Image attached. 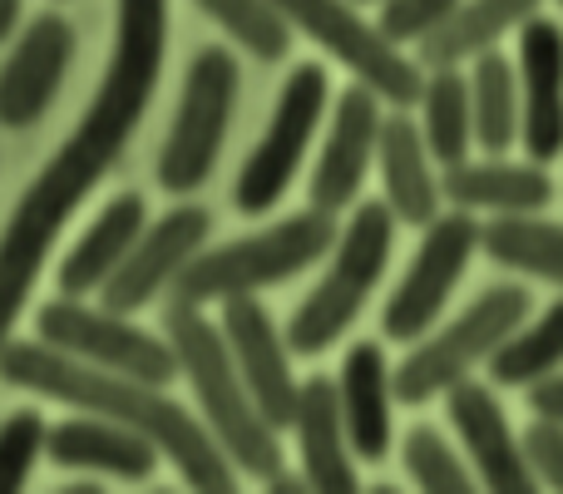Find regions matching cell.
Masks as SVG:
<instances>
[{"instance_id": "obj_1", "label": "cell", "mask_w": 563, "mask_h": 494, "mask_svg": "<svg viewBox=\"0 0 563 494\" xmlns=\"http://www.w3.org/2000/svg\"><path fill=\"white\" fill-rule=\"evenodd\" d=\"M168 50V0H114V50L89 109L59 154L40 168V178L20 194L5 233H0V347L10 341L20 307L35 287L55 238L65 233L69 213L109 178L124 158L134 129L144 124L148 99L164 75Z\"/></svg>"}, {"instance_id": "obj_2", "label": "cell", "mask_w": 563, "mask_h": 494, "mask_svg": "<svg viewBox=\"0 0 563 494\" xmlns=\"http://www.w3.org/2000/svg\"><path fill=\"white\" fill-rule=\"evenodd\" d=\"M0 381L144 430L158 446V455L174 460V470L194 490L228 494L238 485V465L228 460V450L218 446L208 420H198L194 410L168 400L164 386H148V381L119 376V371H104V366H95V361H79V356H69V351L49 347L45 337L5 341V347H0Z\"/></svg>"}, {"instance_id": "obj_3", "label": "cell", "mask_w": 563, "mask_h": 494, "mask_svg": "<svg viewBox=\"0 0 563 494\" xmlns=\"http://www.w3.org/2000/svg\"><path fill=\"white\" fill-rule=\"evenodd\" d=\"M164 331L178 351V366H184L188 386L198 396V410H203L208 430L218 436V446L228 450L243 475L253 480H273L282 470V446H277V426L263 416V406L253 400L243 371H238L233 351H228L223 327L203 317V307L194 301H174L164 307Z\"/></svg>"}, {"instance_id": "obj_4", "label": "cell", "mask_w": 563, "mask_h": 494, "mask_svg": "<svg viewBox=\"0 0 563 494\" xmlns=\"http://www.w3.org/2000/svg\"><path fill=\"white\" fill-rule=\"evenodd\" d=\"M336 248V223L331 213L311 208V213H291L282 223L263 228V233L233 238V243L198 252L174 282V301H233V297H253V292L287 282L297 272H307L311 262H321Z\"/></svg>"}, {"instance_id": "obj_5", "label": "cell", "mask_w": 563, "mask_h": 494, "mask_svg": "<svg viewBox=\"0 0 563 494\" xmlns=\"http://www.w3.org/2000/svg\"><path fill=\"white\" fill-rule=\"evenodd\" d=\"M390 238H396V213L390 204H361L351 213V223L336 233L331 248V267L317 287L307 292L297 311L287 321V347L297 356H321L331 341H341V331L361 317L371 287L380 282L390 262Z\"/></svg>"}, {"instance_id": "obj_6", "label": "cell", "mask_w": 563, "mask_h": 494, "mask_svg": "<svg viewBox=\"0 0 563 494\" xmlns=\"http://www.w3.org/2000/svg\"><path fill=\"white\" fill-rule=\"evenodd\" d=\"M529 317V292L525 287H485L465 311H460L450 327L430 331V337L416 341L406 361L390 371V386H396V400L406 406H426V400L445 396L450 386L470 381V371L485 366Z\"/></svg>"}, {"instance_id": "obj_7", "label": "cell", "mask_w": 563, "mask_h": 494, "mask_svg": "<svg viewBox=\"0 0 563 494\" xmlns=\"http://www.w3.org/2000/svg\"><path fill=\"white\" fill-rule=\"evenodd\" d=\"M233 99H238V59L218 45L198 50L184 75V99H178L174 129H168L164 154H158V184L168 194H194V188L208 184L218 154H223Z\"/></svg>"}, {"instance_id": "obj_8", "label": "cell", "mask_w": 563, "mask_h": 494, "mask_svg": "<svg viewBox=\"0 0 563 494\" xmlns=\"http://www.w3.org/2000/svg\"><path fill=\"white\" fill-rule=\"evenodd\" d=\"M273 6L287 15L291 30H301L311 45H321L331 59H341L386 105L396 109L420 105V89H426L420 69L410 65V55H400L396 40H386V30L361 15L356 0H273Z\"/></svg>"}, {"instance_id": "obj_9", "label": "cell", "mask_w": 563, "mask_h": 494, "mask_svg": "<svg viewBox=\"0 0 563 494\" xmlns=\"http://www.w3.org/2000/svg\"><path fill=\"white\" fill-rule=\"evenodd\" d=\"M35 331L49 341V347L69 351V356L95 361V366L119 371V376L148 381V386H168L174 376H184L174 341H164V337H154V331L134 327L124 311L85 307L79 297L45 301V307L35 311Z\"/></svg>"}, {"instance_id": "obj_10", "label": "cell", "mask_w": 563, "mask_h": 494, "mask_svg": "<svg viewBox=\"0 0 563 494\" xmlns=\"http://www.w3.org/2000/svg\"><path fill=\"white\" fill-rule=\"evenodd\" d=\"M327 69L321 65H297L287 75L277 95V109L267 119V134L257 139V149L247 154L243 174L233 184V204L238 213H273L282 204V194L291 188V174L307 158V144L317 134L321 114H327Z\"/></svg>"}, {"instance_id": "obj_11", "label": "cell", "mask_w": 563, "mask_h": 494, "mask_svg": "<svg viewBox=\"0 0 563 494\" xmlns=\"http://www.w3.org/2000/svg\"><path fill=\"white\" fill-rule=\"evenodd\" d=\"M475 248H479V223L470 218V208H460V213H440L435 223L426 228V238H420L416 262L406 267L400 287L390 292L386 311H380V331H386L390 341H420L426 337V331L435 327V317L445 311L455 282L465 277Z\"/></svg>"}, {"instance_id": "obj_12", "label": "cell", "mask_w": 563, "mask_h": 494, "mask_svg": "<svg viewBox=\"0 0 563 494\" xmlns=\"http://www.w3.org/2000/svg\"><path fill=\"white\" fill-rule=\"evenodd\" d=\"M208 233H213V213H208V208L184 204V208H174V213H164L154 228L139 233V243L129 248V257L119 262V272L104 282V292H99L104 307L124 311V317L139 307H148V301H154L164 287H174L178 272L203 252Z\"/></svg>"}, {"instance_id": "obj_13", "label": "cell", "mask_w": 563, "mask_h": 494, "mask_svg": "<svg viewBox=\"0 0 563 494\" xmlns=\"http://www.w3.org/2000/svg\"><path fill=\"white\" fill-rule=\"evenodd\" d=\"M380 124H386L380 95L356 79V85L336 99V109H331V134H327V144H321L317 174H311V184H307L311 208L336 218L341 208L356 204L361 184H366L371 164H376Z\"/></svg>"}, {"instance_id": "obj_14", "label": "cell", "mask_w": 563, "mask_h": 494, "mask_svg": "<svg viewBox=\"0 0 563 494\" xmlns=\"http://www.w3.org/2000/svg\"><path fill=\"white\" fill-rule=\"evenodd\" d=\"M223 337H228V351H233L238 371H243L247 391L253 400L263 406V416L273 420L277 430H287L297 420V400H301V386L291 376V361H287V337L273 327L267 307L257 297H233L223 301Z\"/></svg>"}, {"instance_id": "obj_15", "label": "cell", "mask_w": 563, "mask_h": 494, "mask_svg": "<svg viewBox=\"0 0 563 494\" xmlns=\"http://www.w3.org/2000/svg\"><path fill=\"white\" fill-rule=\"evenodd\" d=\"M75 55V30L65 15H35L20 30L15 50L0 65V124L30 129L45 119L49 99H55L59 79Z\"/></svg>"}, {"instance_id": "obj_16", "label": "cell", "mask_w": 563, "mask_h": 494, "mask_svg": "<svg viewBox=\"0 0 563 494\" xmlns=\"http://www.w3.org/2000/svg\"><path fill=\"white\" fill-rule=\"evenodd\" d=\"M445 406H450V426L460 430L470 460H475V475L489 490H505V494L534 490L539 475L525 455V440H515V430H509L495 391L479 386V381H460V386L445 391Z\"/></svg>"}, {"instance_id": "obj_17", "label": "cell", "mask_w": 563, "mask_h": 494, "mask_svg": "<svg viewBox=\"0 0 563 494\" xmlns=\"http://www.w3.org/2000/svg\"><path fill=\"white\" fill-rule=\"evenodd\" d=\"M519 95H525V134L534 164L563 154V30L549 15L519 25Z\"/></svg>"}, {"instance_id": "obj_18", "label": "cell", "mask_w": 563, "mask_h": 494, "mask_svg": "<svg viewBox=\"0 0 563 494\" xmlns=\"http://www.w3.org/2000/svg\"><path fill=\"white\" fill-rule=\"evenodd\" d=\"M297 450H301V475L311 490H331L346 494L356 490V450L346 436V416H341V391L331 376H311L301 381V400H297Z\"/></svg>"}, {"instance_id": "obj_19", "label": "cell", "mask_w": 563, "mask_h": 494, "mask_svg": "<svg viewBox=\"0 0 563 494\" xmlns=\"http://www.w3.org/2000/svg\"><path fill=\"white\" fill-rule=\"evenodd\" d=\"M49 460L65 470H99L114 480H148L158 465V446L144 430L109 416H75L49 430Z\"/></svg>"}, {"instance_id": "obj_20", "label": "cell", "mask_w": 563, "mask_h": 494, "mask_svg": "<svg viewBox=\"0 0 563 494\" xmlns=\"http://www.w3.org/2000/svg\"><path fill=\"white\" fill-rule=\"evenodd\" d=\"M430 144H426V129L410 124L406 114H390L380 124V149H376V168H380V188H386V204L400 223H416L430 228L440 218V198L445 188L435 184L430 174Z\"/></svg>"}, {"instance_id": "obj_21", "label": "cell", "mask_w": 563, "mask_h": 494, "mask_svg": "<svg viewBox=\"0 0 563 494\" xmlns=\"http://www.w3.org/2000/svg\"><path fill=\"white\" fill-rule=\"evenodd\" d=\"M336 391H341V416H346V436L356 460L380 465L390 455V396H396L380 341H356L346 351Z\"/></svg>"}, {"instance_id": "obj_22", "label": "cell", "mask_w": 563, "mask_h": 494, "mask_svg": "<svg viewBox=\"0 0 563 494\" xmlns=\"http://www.w3.org/2000/svg\"><path fill=\"white\" fill-rule=\"evenodd\" d=\"M445 198L455 208H470V213H544L554 204V184H549L544 164H509L505 154H489L485 164H455L440 178Z\"/></svg>"}, {"instance_id": "obj_23", "label": "cell", "mask_w": 563, "mask_h": 494, "mask_svg": "<svg viewBox=\"0 0 563 494\" xmlns=\"http://www.w3.org/2000/svg\"><path fill=\"white\" fill-rule=\"evenodd\" d=\"M144 233V198L139 194H119L104 204V213L89 223V233L59 257L55 267V287L59 297H89L104 292V282L119 272V262L129 257V248Z\"/></svg>"}, {"instance_id": "obj_24", "label": "cell", "mask_w": 563, "mask_h": 494, "mask_svg": "<svg viewBox=\"0 0 563 494\" xmlns=\"http://www.w3.org/2000/svg\"><path fill=\"white\" fill-rule=\"evenodd\" d=\"M539 6H544V0H460L455 15L420 45V59H426L430 69H445V65H465V59L489 55L509 30L534 20Z\"/></svg>"}, {"instance_id": "obj_25", "label": "cell", "mask_w": 563, "mask_h": 494, "mask_svg": "<svg viewBox=\"0 0 563 494\" xmlns=\"http://www.w3.org/2000/svg\"><path fill=\"white\" fill-rule=\"evenodd\" d=\"M470 105H475V144L485 154H509L525 134V95H519V69L505 55H479L470 75Z\"/></svg>"}, {"instance_id": "obj_26", "label": "cell", "mask_w": 563, "mask_h": 494, "mask_svg": "<svg viewBox=\"0 0 563 494\" xmlns=\"http://www.w3.org/2000/svg\"><path fill=\"white\" fill-rule=\"evenodd\" d=\"M420 114H426L420 129H426L435 164H465L470 144H475V105H470V79L460 75V65L430 69L426 89H420Z\"/></svg>"}, {"instance_id": "obj_27", "label": "cell", "mask_w": 563, "mask_h": 494, "mask_svg": "<svg viewBox=\"0 0 563 494\" xmlns=\"http://www.w3.org/2000/svg\"><path fill=\"white\" fill-rule=\"evenodd\" d=\"M479 252L499 267L529 272L563 287V228L559 223H539L529 213H509L495 218L489 228H479Z\"/></svg>"}, {"instance_id": "obj_28", "label": "cell", "mask_w": 563, "mask_h": 494, "mask_svg": "<svg viewBox=\"0 0 563 494\" xmlns=\"http://www.w3.org/2000/svg\"><path fill=\"white\" fill-rule=\"evenodd\" d=\"M559 366H563V297L539 321L519 327L515 337L489 356L495 386H534V381L554 376Z\"/></svg>"}, {"instance_id": "obj_29", "label": "cell", "mask_w": 563, "mask_h": 494, "mask_svg": "<svg viewBox=\"0 0 563 494\" xmlns=\"http://www.w3.org/2000/svg\"><path fill=\"white\" fill-rule=\"evenodd\" d=\"M198 10L208 20H218L247 55L267 59V65L291 50V25L273 0H198Z\"/></svg>"}, {"instance_id": "obj_30", "label": "cell", "mask_w": 563, "mask_h": 494, "mask_svg": "<svg viewBox=\"0 0 563 494\" xmlns=\"http://www.w3.org/2000/svg\"><path fill=\"white\" fill-rule=\"evenodd\" d=\"M406 475L416 480L420 490H435V494H470L475 490V475L460 465V455L445 446V436L430 426H416L406 436Z\"/></svg>"}, {"instance_id": "obj_31", "label": "cell", "mask_w": 563, "mask_h": 494, "mask_svg": "<svg viewBox=\"0 0 563 494\" xmlns=\"http://www.w3.org/2000/svg\"><path fill=\"white\" fill-rule=\"evenodd\" d=\"M49 426L40 410H15V416L0 426V494L20 490L35 470V455L45 450Z\"/></svg>"}, {"instance_id": "obj_32", "label": "cell", "mask_w": 563, "mask_h": 494, "mask_svg": "<svg viewBox=\"0 0 563 494\" xmlns=\"http://www.w3.org/2000/svg\"><path fill=\"white\" fill-rule=\"evenodd\" d=\"M460 0H380V20L386 40L396 45H426L450 15H455Z\"/></svg>"}, {"instance_id": "obj_33", "label": "cell", "mask_w": 563, "mask_h": 494, "mask_svg": "<svg viewBox=\"0 0 563 494\" xmlns=\"http://www.w3.org/2000/svg\"><path fill=\"white\" fill-rule=\"evenodd\" d=\"M525 455H529V465H534V475L544 480V485L563 490V420L539 416L534 426L525 430Z\"/></svg>"}, {"instance_id": "obj_34", "label": "cell", "mask_w": 563, "mask_h": 494, "mask_svg": "<svg viewBox=\"0 0 563 494\" xmlns=\"http://www.w3.org/2000/svg\"><path fill=\"white\" fill-rule=\"evenodd\" d=\"M529 406H534V416H554L563 420V376H544L529 386Z\"/></svg>"}, {"instance_id": "obj_35", "label": "cell", "mask_w": 563, "mask_h": 494, "mask_svg": "<svg viewBox=\"0 0 563 494\" xmlns=\"http://www.w3.org/2000/svg\"><path fill=\"white\" fill-rule=\"evenodd\" d=\"M15 15H20V0H0V45L15 35Z\"/></svg>"}, {"instance_id": "obj_36", "label": "cell", "mask_w": 563, "mask_h": 494, "mask_svg": "<svg viewBox=\"0 0 563 494\" xmlns=\"http://www.w3.org/2000/svg\"><path fill=\"white\" fill-rule=\"evenodd\" d=\"M356 6H371V0H356Z\"/></svg>"}, {"instance_id": "obj_37", "label": "cell", "mask_w": 563, "mask_h": 494, "mask_svg": "<svg viewBox=\"0 0 563 494\" xmlns=\"http://www.w3.org/2000/svg\"><path fill=\"white\" fill-rule=\"evenodd\" d=\"M559 6H563V0H559Z\"/></svg>"}]
</instances>
